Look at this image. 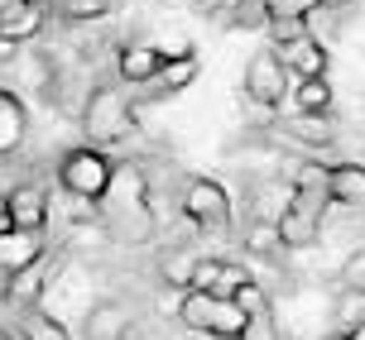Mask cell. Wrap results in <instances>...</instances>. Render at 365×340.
Instances as JSON below:
<instances>
[{
    "label": "cell",
    "mask_w": 365,
    "mask_h": 340,
    "mask_svg": "<svg viewBox=\"0 0 365 340\" xmlns=\"http://www.w3.org/2000/svg\"><path fill=\"white\" fill-rule=\"evenodd\" d=\"M96 221L110 240L149 245L154 240V211H149V178L135 163H115L106 192L96 197Z\"/></svg>",
    "instance_id": "6da1fadb"
},
{
    "label": "cell",
    "mask_w": 365,
    "mask_h": 340,
    "mask_svg": "<svg viewBox=\"0 0 365 340\" xmlns=\"http://www.w3.org/2000/svg\"><path fill=\"white\" fill-rule=\"evenodd\" d=\"M327 206H331V187H327V163L303 159L298 163V178L289 187V201L279 211V245L284 250H312L317 235L327 225Z\"/></svg>",
    "instance_id": "7a4b0ae2"
},
{
    "label": "cell",
    "mask_w": 365,
    "mask_h": 340,
    "mask_svg": "<svg viewBox=\"0 0 365 340\" xmlns=\"http://www.w3.org/2000/svg\"><path fill=\"white\" fill-rule=\"evenodd\" d=\"M82 129H87V144H120L135 129V91L125 82H106L87 96V110H82Z\"/></svg>",
    "instance_id": "3957f363"
},
{
    "label": "cell",
    "mask_w": 365,
    "mask_h": 340,
    "mask_svg": "<svg viewBox=\"0 0 365 340\" xmlns=\"http://www.w3.org/2000/svg\"><path fill=\"white\" fill-rule=\"evenodd\" d=\"M173 317L197 336H240L245 331V312L236 297H217V292H197V287H182Z\"/></svg>",
    "instance_id": "277c9868"
},
{
    "label": "cell",
    "mask_w": 365,
    "mask_h": 340,
    "mask_svg": "<svg viewBox=\"0 0 365 340\" xmlns=\"http://www.w3.org/2000/svg\"><path fill=\"white\" fill-rule=\"evenodd\" d=\"M110 173H115V159H110L101 144H82V149H68L63 163H58V182H63V192L77 201H91L106 192Z\"/></svg>",
    "instance_id": "5b68a950"
},
{
    "label": "cell",
    "mask_w": 365,
    "mask_h": 340,
    "mask_svg": "<svg viewBox=\"0 0 365 340\" xmlns=\"http://www.w3.org/2000/svg\"><path fill=\"white\" fill-rule=\"evenodd\" d=\"M182 216L202 235H226L231 230V192L217 178H187L182 182Z\"/></svg>",
    "instance_id": "8992f818"
},
{
    "label": "cell",
    "mask_w": 365,
    "mask_h": 340,
    "mask_svg": "<svg viewBox=\"0 0 365 340\" xmlns=\"http://www.w3.org/2000/svg\"><path fill=\"white\" fill-rule=\"evenodd\" d=\"M289 87H293V72H289V63H284L279 48L250 53V63H245V96H250L255 106L279 110L289 101Z\"/></svg>",
    "instance_id": "52a82bcc"
},
{
    "label": "cell",
    "mask_w": 365,
    "mask_h": 340,
    "mask_svg": "<svg viewBox=\"0 0 365 340\" xmlns=\"http://www.w3.org/2000/svg\"><path fill=\"white\" fill-rule=\"evenodd\" d=\"M197 72H202L197 48H182V53H168L164 58V68L154 72L145 87H130V91H135V101H159V96H173V91L192 87V82H197Z\"/></svg>",
    "instance_id": "ba28073f"
},
{
    "label": "cell",
    "mask_w": 365,
    "mask_h": 340,
    "mask_svg": "<svg viewBox=\"0 0 365 340\" xmlns=\"http://www.w3.org/2000/svg\"><path fill=\"white\" fill-rule=\"evenodd\" d=\"M0 206H5V221L19 230H43V221H48V192L38 182H15L0 197Z\"/></svg>",
    "instance_id": "9c48e42d"
},
{
    "label": "cell",
    "mask_w": 365,
    "mask_h": 340,
    "mask_svg": "<svg viewBox=\"0 0 365 340\" xmlns=\"http://www.w3.org/2000/svg\"><path fill=\"white\" fill-rule=\"evenodd\" d=\"M48 269H53V259L43 254V259H34V264H24V269L5 273V283H0V297H5L10 307H19V312L38 307L43 287H48Z\"/></svg>",
    "instance_id": "30bf717a"
},
{
    "label": "cell",
    "mask_w": 365,
    "mask_h": 340,
    "mask_svg": "<svg viewBox=\"0 0 365 340\" xmlns=\"http://www.w3.org/2000/svg\"><path fill=\"white\" fill-rule=\"evenodd\" d=\"M279 134H289L298 144H312V149H327L336 139V115L331 110H293L279 120Z\"/></svg>",
    "instance_id": "8fae6325"
},
{
    "label": "cell",
    "mask_w": 365,
    "mask_h": 340,
    "mask_svg": "<svg viewBox=\"0 0 365 340\" xmlns=\"http://www.w3.org/2000/svg\"><path fill=\"white\" fill-rule=\"evenodd\" d=\"M43 259V230H19V225H0V278Z\"/></svg>",
    "instance_id": "7c38bea8"
},
{
    "label": "cell",
    "mask_w": 365,
    "mask_h": 340,
    "mask_svg": "<svg viewBox=\"0 0 365 340\" xmlns=\"http://www.w3.org/2000/svg\"><path fill=\"white\" fill-rule=\"evenodd\" d=\"M245 278H250V269H240V264H231V259H197V264H192V283H187V287L231 297Z\"/></svg>",
    "instance_id": "4fadbf2b"
},
{
    "label": "cell",
    "mask_w": 365,
    "mask_h": 340,
    "mask_svg": "<svg viewBox=\"0 0 365 340\" xmlns=\"http://www.w3.org/2000/svg\"><path fill=\"white\" fill-rule=\"evenodd\" d=\"M130 331H135V317H130V307L120 302H96L87 312V322H82V336L87 340H130Z\"/></svg>",
    "instance_id": "5bb4252c"
},
{
    "label": "cell",
    "mask_w": 365,
    "mask_h": 340,
    "mask_svg": "<svg viewBox=\"0 0 365 340\" xmlns=\"http://www.w3.org/2000/svg\"><path fill=\"white\" fill-rule=\"evenodd\" d=\"M43 19H48L43 0H15V5L0 15V38H5V43H29V38H38Z\"/></svg>",
    "instance_id": "9a60e30c"
},
{
    "label": "cell",
    "mask_w": 365,
    "mask_h": 340,
    "mask_svg": "<svg viewBox=\"0 0 365 340\" xmlns=\"http://www.w3.org/2000/svg\"><path fill=\"white\" fill-rule=\"evenodd\" d=\"M164 48H149V43H125L120 53H115V72H120V82L125 87H145L154 72L164 68Z\"/></svg>",
    "instance_id": "2e32d148"
},
{
    "label": "cell",
    "mask_w": 365,
    "mask_h": 340,
    "mask_svg": "<svg viewBox=\"0 0 365 340\" xmlns=\"http://www.w3.org/2000/svg\"><path fill=\"white\" fill-rule=\"evenodd\" d=\"M327 187H331V206L365 211V163H331Z\"/></svg>",
    "instance_id": "e0dca14e"
},
{
    "label": "cell",
    "mask_w": 365,
    "mask_h": 340,
    "mask_svg": "<svg viewBox=\"0 0 365 340\" xmlns=\"http://www.w3.org/2000/svg\"><path fill=\"white\" fill-rule=\"evenodd\" d=\"M284 63H289L293 77H327L331 68V53H327V43L322 38H298L293 48H284Z\"/></svg>",
    "instance_id": "ac0fdd59"
},
{
    "label": "cell",
    "mask_w": 365,
    "mask_h": 340,
    "mask_svg": "<svg viewBox=\"0 0 365 340\" xmlns=\"http://www.w3.org/2000/svg\"><path fill=\"white\" fill-rule=\"evenodd\" d=\"M19 139H24V101H19L15 91L0 87V159L15 154Z\"/></svg>",
    "instance_id": "d6986e66"
},
{
    "label": "cell",
    "mask_w": 365,
    "mask_h": 340,
    "mask_svg": "<svg viewBox=\"0 0 365 340\" xmlns=\"http://www.w3.org/2000/svg\"><path fill=\"white\" fill-rule=\"evenodd\" d=\"M293 110H331L327 77H293Z\"/></svg>",
    "instance_id": "ffe728a7"
},
{
    "label": "cell",
    "mask_w": 365,
    "mask_h": 340,
    "mask_svg": "<svg viewBox=\"0 0 365 340\" xmlns=\"http://www.w3.org/2000/svg\"><path fill=\"white\" fill-rule=\"evenodd\" d=\"M19 340H73V336H68V326L58 322V317L29 307V312L19 317Z\"/></svg>",
    "instance_id": "44dd1931"
},
{
    "label": "cell",
    "mask_w": 365,
    "mask_h": 340,
    "mask_svg": "<svg viewBox=\"0 0 365 340\" xmlns=\"http://www.w3.org/2000/svg\"><path fill=\"white\" fill-rule=\"evenodd\" d=\"M331 317H336V331L346 336L356 326L365 322V287H341L336 292V307H331Z\"/></svg>",
    "instance_id": "7402d4cb"
},
{
    "label": "cell",
    "mask_w": 365,
    "mask_h": 340,
    "mask_svg": "<svg viewBox=\"0 0 365 340\" xmlns=\"http://www.w3.org/2000/svg\"><path fill=\"white\" fill-rule=\"evenodd\" d=\"M264 34H269V48H293L298 38H308L312 29H308V19H264Z\"/></svg>",
    "instance_id": "603a6c76"
},
{
    "label": "cell",
    "mask_w": 365,
    "mask_h": 340,
    "mask_svg": "<svg viewBox=\"0 0 365 340\" xmlns=\"http://www.w3.org/2000/svg\"><path fill=\"white\" fill-rule=\"evenodd\" d=\"M115 5H120V0H58V15L82 24V19H106Z\"/></svg>",
    "instance_id": "cb8c5ba5"
},
{
    "label": "cell",
    "mask_w": 365,
    "mask_h": 340,
    "mask_svg": "<svg viewBox=\"0 0 365 340\" xmlns=\"http://www.w3.org/2000/svg\"><path fill=\"white\" fill-rule=\"evenodd\" d=\"M264 19H308L317 10V0H259Z\"/></svg>",
    "instance_id": "d4e9b609"
},
{
    "label": "cell",
    "mask_w": 365,
    "mask_h": 340,
    "mask_svg": "<svg viewBox=\"0 0 365 340\" xmlns=\"http://www.w3.org/2000/svg\"><path fill=\"white\" fill-rule=\"evenodd\" d=\"M231 297L240 302V312H245V317H255V312H264V307H269V292H264V287H259L255 278H245V283H240L236 292H231Z\"/></svg>",
    "instance_id": "484cf974"
},
{
    "label": "cell",
    "mask_w": 365,
    "mask_h": 340,
    "mask_svg": "<svg viewBox=\"0 0 365 340\" xmlns=\"http://www.w3.org/2000/svg\"><path fill=\"white\" fill-rule=\"evenodd\" d=\"M240 340H279V326H274V307L255 312V317H245V331Z\"/></svg>",
    "instance_id": "4316f807"
},
{
    "label": "cell",
    "mask_w": 365,
    "mask_h": 340,
    "mask_svg": "<svg viewBox=\"0 0 365 340\" xmlns=\"http://www.w3.org/2000/svg\"><path fill=\"white\" fill-rule=\"evenodd\" d=\"M341 287H365V245L346 254V264H341Z\"/></svg>",
    "instance_id": "83f0119b"
},
{
    "label": "cell",
    "mask_w": 365,
    "mask_h": 340,
    "mask_svg": "<svg viewBox=\"0 0 365 340\" xmlns=\"http://www.w3.org/2000/svg\"><path fill=\"white\" fill-rule=\"evenodd\" d=\"M351 0H317V10H346Z\"/></svg>",
    "instance_id": "f1b7e54d"
},
{
    "label": "cell",
    "mask_w": 365,
    "mask_h": 340,
    "mask_svg": "<svg viewBox=\"0 0 365 340\" xmlns=\"http://www.w3.org/2000/svg\"><path fill=\"white\" fill-rule=\"evenodd\" d=\"M346 340H365V322L356 326V331H346Z\"/></svg>",
    "instance_id": "f546056e"
},
{
    "label": "cell",
    "mask_w": 365,
    "mask_h": 340,
    "mask_svg": "<svg viewBox=\"0 0 365 340\" xmlns=\"http://www.w3.org/2000/svg\"><path fill=\"white\" fill-rule=\"evenodd\" d=\"M322 340H346V336H341V331H327V336H322Z\"/></svg>",
    "instance_id": "4dcf8cb0"
},
{
    "label": "cell",
    "mask_w": 365,
    "mask_h": 340,
    "mask_svg": "<svg viewBox=\"0 0 365 340\" xmlns=\"http://www.w3.org/2000/svg\"><path fill=\"white\" fill-rule=\"evenodd\" d=\"M207 340H240V336H207Z\"/></svg>",
    "instance_id": "1f68e13d"
},
{
    "label": "cell",
    "mask_w": 365,
    "mask_h": 340,
    "mask_svg": "<svg viewBox=\"0 0 365 340\" xmlns=\"http://www.w3.org/2000/svg\"><path fill=\"white\" fill-rule=\"evenodd\" d=\"M0 340H15V336H10V331H0Z\"/></svg>",
    "instance_id": "d6a6232c"
}]
</instances>
